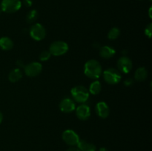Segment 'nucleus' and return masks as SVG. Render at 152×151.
Returning <instances> with one entry per match:
<instances>
[{
    "instance_id": "1",
    "label": "nucleus",
    "mask_w": 152,
    "mask_h": 151,
    "mask_svg": "<svg viewBox=\"0 0 152 151\" xmlns=\"http://www.w3.org/2000/svg\"><path fill=\"white\" fill-rule=\"evenodd\" d=\"M84 73L88 78L96 79L99 78L102 73V66L96 59H90L85 64Z\"/></svg>"
},
{
    "instance_id": "2",
    "label": "nucleus",
    "mask_w": 152,
    "mask_h": 151,
    "mask_svg": "<svg viewBox=\"0 0 152 151\" xmlns=\"http://www.w3.org/2000/svg\"><path fill=\"white\" fill-rule=\"evenodd\" d=\"M73 99L78 103H84L88 99L89 92L86 87L82 85L75 86L71 90Z\"/></svg>"
},
{
    "instance_id": "3",
    "label": "nucleus",
    "mask_w": 152,
    "mask_h": 151,
    "mask_svg": "<svg viewBox=\"0 0 152 151\" xmlns=\"http://www.w3.org/2000/svg\"><path fill=\"white\" fill-rule=\"evenodd\" d=\"M103 78L108 84H117L121 81L122 76L118 70L111 68L104 71Z\"/></svg>"
},
{
    "instance_id": "4",
    "label": "nucleus",
    "mask_w": 152,
    "mask_h": 151,
    "mask_svg": "<svg viewBox=\"0 0 152 151\" xmlns=\"http://www.w3.org/2000/svg\"><path fill=\"white\" fill-rule=\"evenodd\" d=\"M69 47L65 41H55L51 43L49 47V52L50 54L55 56H62L68 52Z\"/></svg>"
},
{
    "instance_id": "5",
    "label": "nucleus",
    "mask_w": 152,
    "mask_h": 151,
    "mask_svg": "<svg viewBox=\"0 0 152 151\" xmlns=\"http://www.w3.org/2000/svg\"><path fill=\"white\" fill-rule=\"evenodd\" d=\"M22 7L20 0H2L1 10L7 13H13L18 11Z\"/></svg>"
},
{
    "instance_id": "6",
    "label": "nucleus",
    "mask_w": 152,
    "mask_h": 151,
    "mask_svg": "<svg viewBox=\"0 0 152 151\" xmlns=\"http://www.w3.org/2000/svg\"><path fill=\"white\" fill-rule=\"evenodd\" d=\"M30 35L36 41H42L46 36V30L41 24L35 23L30 28Z\"/></svg>"
},
{
    "instance_id": "7",
    "label": "nucleus",
    "mask_w": 152,
    "mask_h": 151,
    "mask_svg": "<svg viewBox=\"0 0 152 151\" xmlns=\"http://www.w3.org/2000/svg\"><path fill=\"white\" fill-rule=\"evenodd\" d=\"M62 137L64 142L69 146H76L80 140L78 134L75 131L70 129L65 130L62 133Z\"/></svg>"
},
{
    "instance_id": "8",
    "label": "nucleus",
    "mask_w": 152,
    "mask_h": 151,
    "mask_svg": "<svg viewBox=\"0 0 152 151\" xmlns=\"http://www.w3.org/2000/svg\"><path fill=\"white\" fill-rule=\"evenodd\" d=\"M25 73L29 77H36L41 73L42 70V65L37 62H31L25 65L24 68Z\"/></svg>"
},
{
    "instance_id": "9",
    "label": "nucleus",
    "mask_w": 152,
    "mask_h": 151,
    "mask_svg": "<svg viewBox=\"0 0 152 151\" xmlns=\"http://www.w3.org/2000/svg\"><path fill=\"white\" fill-rule=\"evenodd\" d=\"M133 64L132 60L127 56L120 57L117 61V68L119 71L123 73H129L132 69Z\"/></svg>"
},
{
    "instance_id": "10",
    "label": "nucleus",
    "mask_w": 152,
    "mask_h": 151,
    "mask_svg": "<svg viewBox=\"0 0 152 151\" xmlns=\"http://www.w3.org/2000/svg\"><path fill=\"white\" fill-rule=\"evenodd\" d=\"M59 107L62 112L69 113H72L73 111L75 110L76 105L73 99H70V98H65L59 102Z\"/></svg>"
},
{
    "instance_id": "11",
    "label": "nucleus",
    "mask_w": 152,
    "mask_h": 151,
    "mask_svg": "<svg viewBox=\"0 0 152 151\" xmlns=\"http://www.w3.org/2000/svg\"><path fill=\"white\" fill-rule=\"evenodd\" d=\"M76 115L77 118L82 121H86L88 119L91 115V109L88 105L83 104L77 107L76 108Z\"/></svg>"
},
{
    "instance_id": "12",
    "label": "nucleus",
    "mask_w": 152,
    "mask_h": 151,
    "mask_svg": "<svg viewBox=\"0 0 152 151\" xmlns=\"http://www.w3.org/2000/svg\"><path fill=\"white\" fill-rule=\"evenodd\" d=\"M96 114L101 118H106L110 114V109L108 105L104 102H99L96 104L95 107Z\"/></svg>"
},
{
    "instance_id": "13",
    "label": "nucleus",
    "mask_w": 152,
    "mask_h": 151,
    "mask_svg": "<svg viewBox=\"0 0 152 151\" xmlns=\"http://www.w3.org/2000/svg\"><path fill=\"white\" fill-rule=\"evenodd\" d=\"M116 50L109 46H102L99 49V56L103 59H111L115 55Z\"/></svg>"
},
{
    "instance_id": "14",
    "label": "nucleus",
    "mask_w": 152,
    "mask_h": 151,
    "mask_svg": "<svg viewBox=\"0 0 152 151\" xmlns=\"http://www.w3.org/2000/svg\"><path fill=\"white\" fill-rule=\"evenodd\" d=\"M77 148L80 151H96V147L94 144L88 142L85 140H80L77 144Z\"/></svg>"
},
{
    "instance_id": "15",
    "label": "nucleus",
    "mask_w": 152,
    "mask_h": 151,
    "mask_svg": "<svg viewBox=\"0 0 152 151\" xmlns=\"http://www.w3.org/2000/svg\"><path fill=\"white\" fill-rule=\"evenodd\" d=\"M148 77V71L144 67H140L137 68L135 71L134 79L137 81H143Z\"/></svg>"
},
{
    "instance_id": "16",
    "label": "nucleus",
    "mask_w": 152,
    "mask_h": 151,
    "mask_svg": "<svg viewBox=\"0 0 152 151\" xmlns=\"http://www.w3.org/2000/svg\"><path fill=\"white\" fill-rule=\"evenodd\" d=\"M22 78V72L19 68L13 69L9 73L8 79L10 82L15 83L19 81Z\"/></svg>"
},
{
    "instance_id": "17",
    "label": "nucleus",
    "mask_w": 152,
    "mask_h": 151,
    "mask_svg": "<svg viewBox=\"0 0 152 151\" xmlns=\"http://www.w3.org/2000/svg\"><path fill=\"white\" fill-rule=\"evenodd\" d=\"M13 47V42L9 37L4 36L0 38V48L3 50H10Z\"/></svg>"
},
{
    "instance_id": "18",
    "label": "nucleus",
    "mask_w": 152,
    "mask_h": 151,
    "mask_svg": "<svg viewBox=\"0 0 152 151\" xmlns=\"http://www.w3.org/2000/svg\"><path fill=\"white\" fill-rule=\"evenodd\" d=\"M102 90V85L99 81H95L91 84L89 87V93L93 95H98Z\"/></svg>"
},
{
    "instance_id": "19",
    "label": "nucleus",
    "mask_w": 152,
    "mask_h": 151,
    "mask_svg": "<svg viewBox=\"0 0 152 151\" xmlns=\"http://www.w3.org/2000/svg\"><path fill=\"white\" fill-rule=\"evenodd\" d=\"M120 30L118 28H111L109 30L108 33V38H109L110 40H115L120 36Z\"/></svg>"
},
{
    "instance_id": "20",
    "label": "nucleus",
    "mask_w": 152,
    "mask_h": 151,
    "mask_svg": "<svg viewBox=\"0 0 152 151\" xmlns=\"http://www.w3.org/2000/svg\"><path fill=\"white\" fill-rule=\"evenodd\" d=\"M38 18V12L36 10H31L26 16V21L28 23H33Z\"/></svg>"
},
{
    "instance_id": "21",
    "label": "nucleus",
    "mask_w": 152,
    "mask_h": 151,
    "mask_svg": "<svg viewBox=\"0 0 152 151\" xmlns=\"http://www.w3.org/2000/svg\"><path fill=\"white\" fill-rule=\"evenodd\" d=\"M50 56H51V54L49 52V50H43L39 54V59L42 62H45L50 59Z\"/></svg>"
},
{
    "instance_id": "22",
    "label": "nucleus",
    "mask_w": 152,
    "mask_h": 151,
    "mask_svg": "<svg viewBox=\"0 0 152 151\" xmlns=\"http://www.w3.org/2000/svg\"><path fill=\"white\" fill-rule=\"evenodd\" d=\"M145 36H147L149 38H151V36H152V24L151 23H150L149 25H147L146 28H145Z\"/></svg>"
},
{
    "instance_id": "23",
    "label": "nucleus",
    "mask_w": 152,
    "mask_h": 151,
    "mask_svg": "<svg viewBox=\"0 0 152 151\" xmlns=\"http://www.w3.org/2000/svg\"><path fill=\"white\" fill-rule=\"evenodd\" d=\"M133 83H134V80L132 79V78H128V79H126V81H124L125 85L126 86H131Z\"/></svg>"
},
{
    "instance_id": "24",
    "label": "nucleus",
    "mask_w": 152,
    "mask_h": 151,
    "mask_svg": "<svg viewBox=\"0 0 152 151\" xmlns=\"http://www.w3.org/2000/svg\"><path fill=\"white\" fill-rule=\"evenodd\" d=\"M23 4L26 7H31L32 5V1L31 0H23Z\"/></svg>"
},
{
    "instance_id": "25",
    "label": "nucleus",
    "mask_w": 152,
    "mask_h": 151,
    "mask_svg": "<svg viewBox=\"0 0 152 151\" xmlns=\"http://www.w3.org/2000/svg\"><path fill=\"white\" fill-rule=\"evenodd\" d=\"M66 151H80V150L77 147H73L68 148Z\"/></svg>"
},
{
    "instance_id": "26",
    "label": "nucleus",
    "mask_w": 152,
    "mask_h": 151,
    "mask_svg": "<svg viewBox=\"0 0 152 151\" xmlns=\"http://www.w3.org/2000/svg\"><path fill=\"white\" fill-rule=\"evenodd\" d=\"M2 121H3V114H2V113L0 111V124H1Z\"/></svg>"
},
{
    "instance_id": "27",
    "label": "nucleus",
    "mask_w": 152,
    "mask_h": 151,
    "mask_svg": "<svg viewBox=\"0 0 152 151\" xmlns=\"http://www.w3.org/2000/svg\"><path fill=\"white\" fill-rule=\"evenodd\" d=\"M99 151H109V150L105 147H101L100 149L99 150Z\"/></svg>"
},
{
    "instance_id": "28",
    "label": "nucleus",
    "mask_w": 152,
    "mask_h": 151,
    "mask_svg": "<svg viewBox=\"0 0 152 151\" xmlns=\"http://www.w3.org/2000/svg\"><path fill=\"white\" fill-rule=\"evenodd\" d=\"M151 7H150V9H149V16H150V18H151Z\"/></svg>"
}]
</instances>
